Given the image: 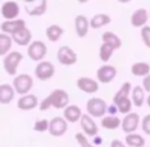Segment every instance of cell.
<instances>
[{
	"label": "cell",
	"mask_w": 150,
	"mask_h": 147,
	"mask_svg": "<svg viewBox=\"0 0 150 147\" xmlns=\"http://www.w3.org/2000/svg\"><path fill=\"white\" fill-rule=\"evenodd\" d=\"M70 103V97H69V93L65 89H54L49 96L44 98L40 104V109L41 110H47L49 108H55V109H65L69 106Z\"/></svg>",
	"instance_id": "obj_1"
},
{
	"label": "cell",
	"mask_w": 150,
	"mask_h": 147,
	"mask_svg": "<svg viewBox=\"0 0 150 147\" xmlns=\"http://www.w3.org/2000/svg\"><path fill=\"white\" fill-rule=\"evenodd\" d=\"M88 116L95 117V118H103L104 114L108 110V105L107 103L100 97H91L87 101V105H86Z\"/></svg>",
	"instance_id": "obj_2"
},
{
	"label": "cell",
	"mask_w": 150,
	"mask_h": 147,
	"mask_svg": "<svg viewBox=\"0 0 150 147\" xmlns=\"http://www.w3.org/2000/svg\"><path fill=\"white\" fill-rule=\"evenodd\" d=\"M21 60H23V54L18 51H11L9 54H7L3 60V67H4L5 72L8 75L15 76L17 74V68L20 66Z\"/></svg>",
	"instance_id": "obj_3"
},
{
	"label": "cell",
	"mask_w": 150,
	"mask_h": 147,
	"mask_svg": "<svg viewBox=\"0 0 150 147\" xmlns=\"http://www.w3.org/2000/svg\"><path fill=\"white\" fill-rule=\"evenodd\" d=\"M12 87L16 93H20V95L25 96L26 93L32 89V87H33V79H32V76L28 74L16 75L15 79H13Z\"/></svg>",
	"instance_id": "obj_4"
},
{
	"label": "cell",
	"mask_w": 150,
	"mask_h": 147,
	"mask_svg": "<svg viewBox=\"0 0 150 147\" xmlns=\"http://www.w3.org/2000/svg\"><path fill=\"white\" fill-rule=\"evenodd\" d=\"M57 59L63 66H73L76 63L78 55L70 46H61L57 53Z\"/></svg>",
	"instance_id": "obj_5"
},
{
	"label": "cell",
	"mask_w": 150,
	"mask_h": 147,
	"mask_svg": "<svg viewBox=\"0 0 150 147\" xmlns=\"http://www.w3.org/2000/svg\"><path fill=\"white\" fill-rule=\"evenodd\" d=\"M46 53H47V47L42 41H33L28 46V55L34 62L42 60L45 58V55H46Z\"/></svg>",
	"instance_id": "obj_6"
},
{
	"label": "cell",
	"mask_w": 150,
	"mask_h": 147,
	"mask_svg": "<svg viewBox=\"0 0 150 147\" xmlns=\"http://www.w3.org/2000/svg\"><path fill=\"white\" fill-rule=\"evenodd\" d=\"M140 121H141L140 114L132 113V112H130L129 114H127V116L121 120L122 132L127 133V134H133V133H136V130H137L138 126H140Z\"/></svg>",
	"instance_id": "obj_7"
},
{
	"label": "cell",
	"mask_w": 150,
	"mask_h": 147,
	"mask_svg": "<svg viewBox=\"0 0 150 147\" xmlns=\"http://www.w3.org/2000/svg\"><path fill=\"white\" fill-rule=\"evenodd\" d=\"M24 7L29 16H42L47 9L46 0H30L24 1Z\"/></svg>",
	"instance_id": "obj_8"
},
{
	"label": "cell",
	"mask_w": 150,
	"mask_h": 147,
	"mask_svg": "<svg viewBox=\"0 0 150 147\" xmlns=\"http://www.w3.org/2000/svg\"><path fill=\"white\" fill-rule=\"evenodd\" d=\"M117 75V70L115 66L111 65H103L101 67L98 68L96 71V79L99 83H103V84H108L112 80L116 77Z\"/></svg>",
	"instance_id": "obj_9"
},
{
	"label": "cell",
	"mask_w": 150,
	"mask_h": 147,
	"mask_svg": "<svg viewBox=\"0 0 150 147\" xmlns=\"http://www.w3.org/2000/svg\"><path fill=\"white\" fill-rule=\"evenodd\" d=\"M55 72V67L52 62H40L36 66V70H34V75H36L37 79L42 80H49L54 76Z\"/></svg>",
	"instance_id": "obj_10"
},
{
	"label": "cell",
	"mask_w": 150,
	"mask_h": 147,
	"mask_svg": "<svg viewBox=\"0 0 150 147\" xmlns=\"http://www.w3.org/2000/svg\"><path fill=\"white\" fill-rule=\"evenodd\" d=\"M18 15H20V7L16 1L9 0V1H4L1 5V16L5 18V21H12L17 20Z\"/></svg>",
	"instance_id": "obj_11"
},
{
	"label": "cell",
	"mask_w": 150,
	"mask_h": 147,
	"mask_svg": "<svg viewBox=\"0 0 150 147\" xmlns=\"http://www.w3.org/2000/svg\"><path fill=\"white\" fill-rule=\"evenodd\" d=\"M67 121L63 117H54L49 121V133L53 137H62L67 132Z\"/></svg>",
	"instance_id": "obj_12"
},
{
	"label": "cell",
	"mask_w": 150,
	"mask_h": 147,
	"mask_svg": "<svg viewBox=\"0 0 150 147\" xmlns=\"http://www.w3.org/2000/svg\"><path fill=\"white\" fill-rule=\"evenodd\" d=\"M76 87L84 93H96L99 91V83L92 77L83 76L76 80Z\"/></svg>",
	"instance_id": "obj_13"
},
{
	"label": "cell",
	"mask_w": 150,
	"mask_h": 147,
	"mask_svg": "<svg viewBox=\"0 0 150 147\" xmlns=\"http://www.w3.org/2000/svg\"><path fill=\"white\" fill-rule=\"evenodd\" d=\"M150 16H149V12L145 9V8H138L136 9L134 12L132 13L130 16V24L134 28H141L142 29L144 26H146V23L149 21Z\"/></svg>",
	"instance_id": "obj_14"
},
{
	"label": "cell",
	"mask_w": 150,
	"mask_h": 147,
	"mask_svg": "<svg viewBox=\"0 0 150 147\" xmlns=\"http://www.w3.org/2000/svg\"><path fill=\"white\" fill-rule=\"evenodd\" d=\"M79 122H80V127H82V130L84 132L86 135H90V137H96V135H98L99 127L91 116L83 114Z\"/></svg>",
	"instance_id": "obj_15"
},
{
	"label": "cell",
	"mask_w": 150,
	"mask_h": 147,
	"mask_svg": "<svg viewBox=\"0 0 150 147\" xmlns=\"http://www.w3.org/2000/svg\"><path fill=\"white\" fill-rule=\"evenodd\" d=\"M26 24L24 20H12V21H4L0 25V29H1V33L8 34V36H13L15 33H17L18 30H21L23 28H25Z\"/></svg>",
	"instance_id": "obj_16"
},
{
	"label": "cell",
	"mask_w": 150,
	"mask_h": 147,
	"mask_svg": "<svg viewBox=\"0 0 150 147\" xmlns=\"http://www.w3.org/2000/svg\"><path fill=\"white\" fill-rule=\"evenodd\" d=\"M74 25H75L76 36L79 37V38H83V37L87 36L88 29H90V21H88V18L86 17L84 15H78L76 17H75Z\"/></svg>",
	"instance_id": "obj_17"
},
{
	"label": "cell",
	"mask_w": 150,
	"mask_h": 147,
	"mask_svg": "<svg viewBox=\"0 0 150 147\" xmlns=\"http://www.w3.org/2000/svg\"><path fill=\"white\" fill-rule=\"evenodd\" d=\"M38 105L40 103L36 95H25L18 98L17 101V108L21 109V110H32V109L37 108Z\"/></svg>",
	"instance_id": "obj_18"
},
{
	"label": "cell",
	"mask_w": 150,
	"mask_h": 147,
	"mask_svg": "<svg viewBox=\"0 0 150 147\" xmlns=\"http://www.w3.org/2000/svg\"><path fill=\"white\" fill-rule=\"evenodd\" d=\"M82 116H83V113L78 105H69L67 108L63 109V118L67 122H71V124L80 121Z\"/></svg>",
	"instance_id": "obj_19"
},
{
	"label": "cell",
	"mask_w": 150,
	"mask_h": 147,
	"mask_svg": "<svg viewBox=\"0 0 150 147\" xmlns=\"http://www.w3.org/2000/svg\"><path fill=\"white\" fill-rule=\"evenodd\" d=\"M12 37V39L16 42L17 45H20V46H29V45L32 44L30 39H32V32L29 30L28 28H23L21 30H18L17 33H15Z\"/></svg>",
	"instance_id": "obj_20"
},
{
	"label": "cell",
	"mask_w": 150,
	"mask_h": 147,
	"mask_svg": "<svg viewBox=\"0 0 150 147\" xmlns=\"http://www.w3.org/2000/svg\"><path fill=\"white\" fill-rule=\"evenodd\" d=\"M101 41H103V44L111 46L113 50H117L122 46L121 38L117 34H115L113 32H104L103 36H101Z\"/></svg>",
	"instance_id": "obj_21"
},
{
	"label": "cell",
	"mask_w": 150,
	"mask_h": 147,
	"mask_svg": "<svg viewBox=\"0 0 150 147\" xmlns=\"http://www.w3.org/2000/svg\"><path fill=\"white\" fill-rule=\"evenodd\" d=\"M15 89L9 84H0V104L7 105L15 98Z\"/></svg>",
	"instance_id": "obj_22"
},
{
	"label": "cell",
	"mask_w": 150,
	"mask_h": 147,
	"mask_svg": "<svg viewBox=\"0 0 150 147\" xmlns=\"http://www.w3.org/2000/svg\"><path fill=\"white\" fill-rule=\"evenodd\" d=\"M111 21H112L111 16H108L107 13H98V15H95L90 20V28L100 29V28H103V26L111 24Z\"/></svg>",
	"instance_id": "obj_23"
},
{
	"label": "cell",
	"mask_w": 150,
	"mask_h": 147,
	"mask_svg": "<svg viewBox=\"0 0 150 147\" xmlns=\"http://www.w3.org/2000/svg\"><path fill=\"white\" fill-rule=\"evenodd\" d=\"M145 89H144L141 85H136V87H133L132 89V103L134 106H137V108H141V106L144 105V103L146 101V96H145Z\"/></svg>",
	"instance_id": "obj_24"
},
{
	"label": "cell",
	"mask_w": 150,
	"mask_h": 147,
	"mask_svg": "<svg viewBox=\"0 0 150 147\" xmlns=\"http://www.w3.org/2000/svg\"><path fill=\"white\" fill-rule=\"evenodd\" d=\"M130 71L137 77H146L150 75V65L148 62H136L132 65Z\"/></svg>",
	"instance_id": "obj_25"
},
{
	"label": "cell",
	"mask_w": 150,
	"mask_h": 147,
	"mask_svg": "<svg viewBox=\"0 0 150 147\" xmlns=\"http://www.w3.org/2000/svg\"><path fill=\"white\" fill-rule=\"evenodd\" d=\"M101 126L107 130H116L117 127L121 126V120L117 116H104L101 118Z\"/></svg>",
	"instance_id": "obj_26"
},
{
	"label": "cell",
	"mask_w": 150,
	"mask_h": 147,
	"mask_svg": "<svg viewBox=\"0 0 150 147\" xmlns=\"http://www.w3.org/2000/svg\"><path fill=\"white\" fill-rule=\"evenodd\" d=\"M132 89H133L132 84H130L129 82H125L124 84H122L121 87H120V89L117 91L116 93H115V96H113V104L119 103L120 100L128 98V97H129V95L132 93Z\"/></svg>",
	"instance_id": "obj_27"
},
{
	"label": "cell",
	"mask_w": 150,
	"mask_h": 147,
	"mask_svg": "<svg viewBox=\"0 0 150 147\" xmlns=\"http://www.w3.org/2000/svg\"><path fill=\"white\" fill-rule=\"evenodd\" d=\"M63 32H65V30H63L62 26H59V25H57V24H54V25L47 26V29H46V37H47V39H49V41L57 42L58 39L62 37Z\"/></svg>",
	"instance_id": "obj_28"
},
{
	"label": "cell",
	"mask_w": 150,
	"mask_h": 147,
	"mask_svg": "<svg viewBox=\"0 0 150 147\" xmlns=\"http://www.w3.org/2000/svg\"><path fill=\"white\" fill-rule=\"evenodd\" d=\"M145 142H146L145 138L141 134H137V133L128 134L125 137V143H127V146H130V147H144Z\"/></svg>",
	"instance_id": "obj_29"
},
{
	"label": "cell",
	"mask_w": 150,
	"mask_h": 147,
	"mask_svg": "<svg viewBox=\"0 0 150 147\" xmlns=\"http://www.w3.org/2000/svg\"><path fill=\"white\" fill-rule=\"evenodd\" d=\"M12 37L8 34L0 33V55H7L9 54V50L12 47Z\"/></svg>",
	"instance_id": "obj_30"
},
{
	"label": "cell",
	"mask_w": 150,
	"mask_h": 147,
	"mask_svg": "<svg viewBox=\"0 0 150 147\" xmlns=\"http://www.w3.org/2000/svg\"><path fill=\"white\" fill-rule=\"evenodd\" d=\"M113 105L117 108V112H120L121 114H125V116H127V114H129L130 110H132L133 103H132V100L128 97V98H124V100H120L119 103L113 104Z\"/></svg>",
	"instance_id": "obj_31"
},
{
	"label": "cell",
	"mask_w": 150,
	"mask_h": 147,
	"mask_svg": "<svg viewBox=\"0 0 150 147\" xmlns=\"http://www.w3.org/2000/svg\"><path fill=\"white\" fill-rule=\"evenodd\" d=\"M113 51L115 50L112 49L111 46H108V45H105V44H101L100 49H99V57H100V59L103 60V62H108L112 58V55H113Z\"/></svg>",
	"instance_id": "obj_32"
},
{
	"label": "cell",
	"mask_w": 150,
	"mask_h": 147,
	"mask_svg": "<svg viewBox=\"0 0 150 147\" xmlns=\"http://www.w3.org/2000/svg\"><path fill=\"white\" fill-rule=\"evenodd\" d=\"M34 130L36 132H40V133H44V132H49V121L47 120H38V121H36V124H34Z\"/></svg>",
	"instance_id": "obj_33"
},
{
	"label": "cell",
	"mask_w": 150,
	"mask_h": 147,
	"mask_svg": "<svg viewBox=\"0 0 150 147\" xmlns=\"http://www.w3.org/2000/svg\"><path fill=\"white\" fill-rule=\"evenodd\" d=\"M75 139H76V142L79 143L80 147H95L93 143H91L90 141L87 139L86 135H83V133H76V134H75Z\"/></svg>",
	"instance_id": "obj_34"
},
{
	"label": "cell",
	"mask_w": 150,
	"mask_h": 147,
	"mask_svg": "<svg viewBox=\"0 0 150 147\" xmlns=\"http://www.w3.org/2000/svg\"><path fill=\"white\" fill-rule=\"evenodd\" d=\"M141 38L144 41V45L150 49V26L146 25L141 29Z\"/></svg>",
	"instance_id": "obj_35"
},
{
	"label": "cell",
	"mask_w": 150,
	"mask_h": 147,
	"mask_svg": "<svg viewBox=\"0 0 150 147\" xmlns=\"http://www.w3.org/2000/svg\"><path fill=\"white\" fill-rule=\"evenodd\" d=\"M141 129L146 135H150V114H146L141 120Z\"/></svg>",
	"instance_id": "obj_36"
},
{
	"label": "cell",
	"mask_w": 150,
	"mask_h": 147,
	"mask_svg": "<svg viewBox=\"0 0 150 147\" xmlns=\"http://www.w3.org/2000/svg\"><path fill=\"white\" fill-rule=\"evenodd\" d=\"M142 88L145 89V92H150V75L146 77H144L142 80Z\"/></svg>",
	"instance_id": "obj_37"
},
{
	"label": "cell",
	"mask_w": 150,
	"mask_h": 147,
	"mask_svg": "<svg viewBox=\"0 0 150 147\" xmlns=\"http://www.w3.org/2000/svg\"><path fill=\"white\" fill-rule=\"evenodd\" d=\"M109 147H127V146H125L120 139H113L111 142V145H109Z\"/></svg>",
	"instance_id": "obj_38"
},
{
	"label": "cell",
	"mask_w": 150,
	"mask_h": 147,
	"mask_svg": "<svg viewBox=\"0 0 150 147\" xmlns=\"http://www.w3.org/2000/svg\"><path fill=\"white\" fill-rule=\"evenodd\" d=\"M101 142H103V139H101L100 137H93V146H95V145H100Z\"/></svg>",
	"instance_id": "obj_39"
},
{
	"label": "cell",
	"mask_w": 150,
	"mask_h": 147,
	"mask_svg": "<svg viewBox=\"0 0 150 147\" xmlns=\"http://www.w3.org/2000/svg\"><path fill=\"white\" fill-rule=\"evenodd\" d=\"M146 104H148V106L150 108V95L148 96V97H146Z\"/></svg>",
	"instance_id": "obj_40"
},
{
	"label": "cell",
	"mask_w": 150,
	"mask_h": 147,
	"mask_svg": "<svg viewBox=\"0 0 150 147\" xmlns=\"http://www.w3.org/2000/svg\"><path fill=\"white\" fill-rule=\"evenodd\" d=\"M149 16H150V12H149Z\"/></svg>",
	"instance_id": "obj_41"
}]
</instances>
